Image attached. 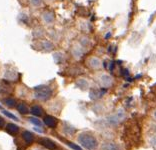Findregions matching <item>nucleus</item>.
I'll use <instances>...</instances> for the list:
<instances>
[{"label": "nucleus", "mask_w": 156, "mask_h": 150, "mask_svg": "<svg viewBox=\"0 0 156 150\" xmlns=\"http://www.w3.org/2000/svg\"><path fill=\"white\" fill-rule=\"evenodd\" d=\"M5 125V121L4 119L2 118V117H0V128H2L3 126Z\"/></svg>", "instance_id": "412c9836"}, {"label": "nucleus", "mask_w": 156, "mask_h": 150, "mask_svg": "<svg viewBox=\"0 0 156 150\" xmlns=\"http://www.w3.org/2000/svg\"><path fill=\"white\" fill-rule=\"evenodd\" d=\"M76 84H77V86L79 87L80 89H82V90H85V89L88 88V82L86 80H84V79L78 80Z\"/></svg>", "instance_id": "ddd939ff"}, {"label": "nucleus", "mask_w": 156, "mask_h": 150, "mask_svg": "<svg viewBox=\"0 0 156 150\" xmlns=\"http://www.w3.org/2000/svg\"><path fill=\"white\" fill-rule=\"evenodd\" d=\"M78 141L79 143L87 150H93L97 147V140L92 134H89L88 132H83L79 134L78 136Z\"/></svg>", "instance_id": "f257e3e1"}, {"label": "nucleus", "mask_w": 156, "mask_h": 150, "mask_svg": "<svg viewBox=\"0 0 156 150\" xmlns=\"http://www.w3.org/2000/svg\"><path fill=\"white\" fill-rule=\"evenodd\" d=\"M31 2H32L35 6H38L41 4V0H31Z\"/></svg>", "instance_id": "6ab92c4d"}, {"label": "nucleus", "mask_w": 156, "mask_h": 150, "mask_svg": "<svg viewBox=\"0 0 156 150\" xmlns=\"http://www.w3.org/2000/svg\"><path fill=\"white\" fill-rule=\"evenodd\" d=\"M0 109H1V106H0Z\"/></svg>", "instance_id": "5701e85b"}, {"label": "nucleus", "mask_w": 156, "mask_h": 150, "mask_svg": "<svg viewBox=\"0 0 156 150\" xmlns=\"http://www.w3.org/2000/svg\"><path fill=\"white\" fill-rule=\"evenodd\" d=\"M5 129H6V131L8 132L9 134H11V135H15V134H17L19 132V127L17 126L16 124H14V123L7 124L6 127H5Z\"/></svg>", "instance_id": "423d86ee"}, {"label": "nucleus", "mask_w": 156, "mask_h": 150, "mask_svg": "<svg viewBox=\"0 0 156 150\" xmlns=\"http://www.w3.org/2000/svg\"><path fill=\"white\" fill-rule=\"evenodd\" d=\"M75 132V128L72 127L71 125H65L64 126V133L65 134H73Z\"/></svg>", "instance_id": "dca6fc26"}, {"label": "nucleus", "mask_w": 156, "mask_h": 150, "mask_svg": "<svg viewBox=\"0 0 156 150\" xmlns=\"http://www.w3.org/2000/svg\"><path fill=\"white\" fill-rule=\"evenodd\" d=\"M22 138H23V140L28 144H31L34 141L33 134L31 133V132H29V131H24L22 133Z\"/></svg>", "instance_id": "6e6552de"}, {"label": "nucleus", "mask_w": 156, "mask_h": 150, "mask_svg": "<svg viewBox=\"0 0 156 150\" xmlns=\"http://www.w3.org/2000/svg\"><path fill=\"white\" fill-rule=\"evenodd\" d=\"M52 95V89L47 85H40L38 87H35V98L41 101L48 100Z\"/></svg>", "instance_id": "f03ea898"}, {"label": "nucleus", "mask_w": 156, "mask_h": 150, "mask_svg": "<svg viewBox=\"0 0 156 150\" xmlns=\"http://www.w3.org/2000/svg\"><path fill=\"white\" fill-rule=\"evenodd\" d=\"M44 124L46 125V126L53 128V127H55L56 125H57V120H56L53 116L47 115V116L44 117Z\"/></svg>", "instance_id": "39448f33"}, {"label": "nucleus", "mask_w": 156, "mask_h": 150, "mask_svg": "<svg viewBox=\"0 0 156 150\" xmlns=\"http://www.w3.org/2000/svg\"><path fill=\"white\" fill-rule=\"evenodd\" d=\"M102 150H120L119 146L113 143V142H107L102 146Z\"/></svg>", "instance_id": "9d476101"}, {"label": "nucleus", "mask_w": 156, "mask_h": 150, "mask_svg": "<svg viewBox=\"0 0 156 150\" xmlns=\"http://www.w3.org/2000/svg\"><path fill=\"white\" fill-rule=\"evenodd\" d=\"M106 92V89H98V90H92L90 93V98L91 99H98Z\"/></svg>", "instance_id": "0eeeda50"}, {"label": "nucleus", "mask_w": 156, "mask_h": 150, "mask_svg": "<svg viewBox=\"0 0 156 150\" xmlns=\"http://www.w3.org/2000/svg\"><path fill=\"white\" fill-rule=\"evenodd\" d=\"M89 62H90V66L92 67V68H98L101 64L100 59L97 58V57H91Z\"/></svg>", "instance_id": "9b49d317"}, {"label": "nucleus", "mask_w": 156, "mask_h": 150, "mask_svg": "<svg viewBox=\"0 0 156 150\" xmlns=\"http://www.w3.org/2000/svg\"><path fill=\"white\" fill-rule=\"evenodd\" d=\"M43 19L46 23H51L53 21V14L50 12H46L43 15Z\"/></svg>", "instance_id": "2eb2a0df"}, {"label": "nucleus", "mask_w": 156, "mask_h": 150, "mask_svg": "<svg viewBox=\"0 0 156 150\" xmlns=\"http://www.w3.org/2000/svg\"><path fill=\"white\" fill-rule=\"evenodd\" d=\"M17 110H18L19 113L21 114H27L29 112V108H28L27 105L24 104V103H20V104L17 105Z\"/></svg>", "instance_id": "f8f14e48"}, {"label": "nucleus", "mask_w": 156, "mask_h": 150, "mask_svg": "<svg viewBox=\"0 0 156 150\" xmlns=\"http://www.w3.org/2000/svg\"><path fill=\"white\" fill-rule=\"evenodd\" d=\"M30 112L32 113L33 115L37 116V117L43 115V109H42L39 105H33L30 108Z\"/></svg>", "instance_id": "1a4fd4ad"}, {"label": "nucleus", "mask_w": 156, "mask_h": 150, "mask_svg": "<svg viewBox=\"0 0 156 150\" xmlns=\"http://www.w3.org/2000/svg\"><path fill=\"white\" fill-rule=\"evenodd\" d=\"M100 83L103 85V86H110L113 83V79L110 75L108 74H102L100 76Z\"/></svg>", "instance_id": "20e7f679"}, {"label": "nucleus", "mask_w": 156, "mask_h": 150, "mask_svg": "<svg viewBox=\"0 0 156 150\" xmlns=\"http://www.w3.org/2000/svg\"><path fill=\"white\" fill-rule=\"evenodd\" d=\"M3 114H4V115H6L7 117H9L10 119H14V120H18V118H17V117L14 115V114H12V113H10V112H8V111H5V110H3Z\"/></svg>", "instance_id": "a211bd4d"}, {"label": "nucleus", "mask_w": 156, "mask_h": 150, "mask_svg": "<svg viewBox=\"0 0 156 150\" xmlns=\"http://www.w3.org/2000/svg\"><path fill=\"white\" fill-rule=\"evenodd\" d=\"M153 117H154V118L156 119V110H155V111L153 112Z\"/></svg>", "instance_id": "4be33fe9"}, {"label": "nucleus", "mask_w": 156, "mask_h": 150, "mask_svg": "<svg viewBox=\"0 0 156 150\" xmlns=\"http://www.w3.org/2000/svg\"><path fill=\"white\" fill-rule=\"evenodd\" d=\"M3 103L8 107H14L16 105L15 99H13V98H5L4 100H3Z\"/></svg>", "instance_id": "4468645a"}, {"label": "nucleus", "mask_w": 156, "mask_h": 150, "mask_svg": "<svg viewBox=\"0 0 156 150\" xmlns=\"http://www.w3.org/2000/svg\"><path fill=\"white\" fill-rule=\"evenodd\" d=\"M68 145L70 146V147H72L74 150H81L80 147H78L77 145H74V144H72V143H68Z\"/></svg>", "instance_id": "aec40b11"}, {"label": "nucleus", "mask_w": 156, "mask_h": 150, "mask_svg": "<svg viewBox=\"0 0 156 150\" xmlns=\"http://www.w3.org/2000/svg\"><path fill=\"white\" fill-rule=\"evenodd\" d=\"M39 143H40L42 146H44L45 148L49 149V150L56 149V144L52 140H50V139H48V138H41V139H39Z\"/></svg>", "instance_id": "7ed1b4c3"}, {"label": "nucleus", "mask_w": 156, "mask_h": 150, "mask_svg": "<svg viewBox=\"0 0 156 150\" xmlns=\"http://www.w3.org/2000/svg\"><path fill=\"white\" fill-rule=\"evenodd\" d=\"M29 121H30V122H32L33 124L37 125L38 127H41V126H42L41 121L39 120V119H37V117H31V118L29 119Z\"/></svg>", "instance_id": "f3484780"}]
</instances>
